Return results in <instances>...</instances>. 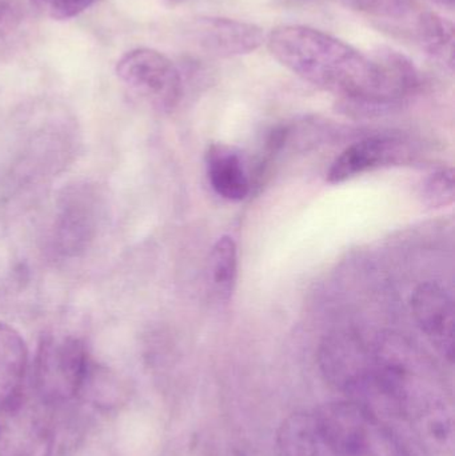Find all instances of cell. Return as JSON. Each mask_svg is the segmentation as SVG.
Segmentation results:
<instances>
[{"mask_svg": "<svg viewBox=\"0 0 455 456\" xmlns=\"http://www.w3.org/2000/svg\"><path fill=\"white\" fill-rule=\"evenodd\" d=\"M409 157L403 142L392 138H369L347 147L331 165L328 182L344 183L369 171L397 165Z\"/></svg>", "mask_w": 455, "mask_h": 456, "instance_id": "obj_10", "label": "cell"}, {"mask_svg": "<svg viewBox=\"0 0 455 456\" xmlns=\"http://www.w3.org/2000/svg\"><path fill=\"white\" fill-rule=\"evenodd\" d=\"M16 15L15 2L13 0H0V31L7 28Z\"/></svg>", "mask_w": 455, "mask_h": 456, "instance_id": "obj_19", "label": "cell"}, {"mask_svg": "<svg viewBox=\"0 0 455 456\" xmlns=\"http://www.w3.org/2000/svg\"><path fill=\"white\" fill-rule=\"evenodd\" d=\"M320 366L326 380L350 401L365 404L373 383V351L360 338L337 334L323 342Z\"/></svg>", "mask_w": 455, "mask_h": 456, "instance_id": "obj_6", "label": "cell"}, {"mask_svg": "<svg viewBox=\"0 0 455 456\" xmlns=\"http://www.w3.org/2000/svg\"><path fill=\"white\" fill-rule=\"evenodd\" d=\"M278 447L283 456H334L326 444L314 412H297L280 425Z\"/></svg>", "mask_w": 455, "mask_h": 456, "instance_id": "obj_13", "label": "cell"}, {"mask_svg": "<svg viewBox=\"0 0 455 456\" xmlns=\"http://www.w3.org/2000/svg\"><path fill=\"white\" fill-rule=\"evenodd\" d=\"M417 35L422 48L443 66L454 67V27L448 19L435 12L419 13Z\"/></svg>", "mask_w": 455, "mask_h": 456, "instance_id": "obj_14", "label": "cell"}, {"mask_svg": "<svg viewBox=\"0 0 455 456\" xmlns=\"http://www.w3.org/2000/svg\"><path fill=\"white\" fill-rule=\"evenodd\" d=\"M96 0H31L43 15L55 20H67L85 12Z\"/></svg>", "mask_w": 455, "mask_h": 456, "instance_id": "obj_18", "label": "cell"}, {"mask_svg": "<svg viewBox=\"0 0 455 456\" xmlns=\"http://www.w3.org/2000/svg\"><path fill=\"white\" fill-rule=\"evenodd\" d=\"M167 2H170V3H179V2H183V0H167Z\"/></svg>", "mask_w": 455, "mask_h": 456, "instance_id": "obj_21", "label": "cell"}, {"mask_svg": "<svg viewBox=\"0 0 455 456\" xmlns=\"http://www.w3.org/2000/svg\"><path fill=\"white\" fill-rule=\"evenodd\" d=\"M422 202L430 208L451 206L455 200L453 168H443L425 179L421 187Z\"/></svg>", "mask_w": 455, "mask_h": 456, "instance_id": "obj_16", "label": "cell"}, {"mask_svg": "<svg viewBox=\"0 0 455 456\" xmlns=\"http://www.w3.org/2000/svg\"><path fill=\"white\" fill-rule=\"evenodd\" d=\"M208 181L214 191L230 202H240L250 192L242 158L232 147L214 144L206 157Z\"/></svg>", "mask_w": 455, "mask_h": 456, "instance_id": "obj_12", "label": "cell"}, {"mask_svg": "<svg viewBox=\"0 0 455 456\" xmlns=\"http://www.w3.org/2000/svg\"><path fill=\"white\" fill-rule=\"evenodd\" d=\"M411 313L433 347L446 361L454 358V305L443 286L422 283L411 295Z\"/></svg>", "mask_w": 455, "mask_h": 456, "instance_id": "obj_8", "label": "cell"}, {"mask_svg": "<svg viewBox=\"0 0 455 456\" xmlns=\"http://www.w3.org/2000/svg\"><path fill=\"white\" fill-rule=\"evenodd\" d=\"M103 219V200L91 184L64 190L56 205L53 226V249L63 257H77L88 251Z\"/></svg>", "mask_w": 455, "mask_h": 456, "instance_id": "obj_5", "label": "cell"}, {"mask_svg": "<svg viewBox=\"0 0 455 456\" xmlns=\"http://www.w3.org/2000/svg\"><path fill=\"white\" fill-rule=\"evenodd\" d=\"M432 2L443 5V7H451L454 4V0H432Z\"/></svg>", "mask_w": 455, "mask_h": 456, "instance_id": "obj_20", "label": "cell"}, {"mask_svg": "<svg viewBox=\"0 0 455 456\" xmlns=\"http://www.w3.org/2000/svg\"><path fill=\"white\" fill-rule=\"evenodd\" d=\"M117 75L134 95L160 112H170L183 95L175 64L159 51L135 48L118 61Z\"/></svg>", "mask_w": 455, "mask_h": 456, "instance_id": "obj_4", "label": "cell"}, {"mask_svg": "<svg viewBox=\"0 0 455 456\" xmlns=\"http://www.w3.org/2000/svg\"><path fill=\"white\" fill-rule=\"evenodd\" d=\"M314 415L334 456H409L382 417L357 402L323 404Z\"/></svg>", "mask_w": 455, "mask_h": 456, "instance_id": "obj_2", "label": "cell"}, {"mask_svg": "<svg viewBox=\"0 0 455 456\" xmlns=\"http://www.w3.org/2000/svg\"><path fill=\"white\" fill-rule=\"evenodd\" d=\"M210 273L219 297L224 300L230 299L234 292L238 273L237 244L230 236H222L214 244L210 254Z\"/></svg>", "mask_w": 455, "mask_h": 456, "instance_id": "obj_15", "label": "cell"}, {"mask_svg": "<svg viewBox=\"0 0 455 456\" xmlns=\"http://www.w3.org/2000/svg\"><path fill=\"white\" fill-rule=\"evenodd\" d=\"M85 342L74 335L50 334L42 338L34 361V388L45 406H59L77 399L91 375Z\"/></svg>", "mask_w": 455, "mask_h": 456, "instance_id": "obj_3", "label": "cell"}, {"mask_svg": "<svg viewBox=\"0 0 455 456\" xmlns=\"http://www.w3.org/2000/svg\"><path fill=\"white\" fill-rule=\"evenodd\" d=\"M347 7L377 18H405L411 8V0H344Z\"/></svg>", "mask_w": 455, "mask_h": 456, "instance_id": "obj_17", "label": "cell"}, {"mask_svg": "<svg viewBox=\"0 0 455 456\" xmlns=\"http://www.w3.org/2000/svg\"><path fill=\"white\" fill-rule=\"evenodd\" d=\"M191 34L199 50L216 58L248 55L264 42V31L256 24L214 16L198 19Z\"/></svg>", "mask_w": 455, "mask_h": 456, "instance_id": "obj_9", "label": "cell"}, {"mask_svg": "<svg viewBox=\"0 0 455 456\" xmlns=\"http://www.w3.org/2000/svg\"><path fill=\"white\" fill-rule=\"evenodd\" d=\"M28 351L20 332L0 322V414L20 398Z\"/></svg>", "mask_w": 455, "mask_h": 456, "instance_id": "obj_11", "label": "cell"}, {"mask_svg": "<svg viewBox=\"0 0 455 456\" xmlns=\"http://www.w3.org/2000/svg\"><path fill=\"white\" fill-rule=\"evenodd\" d=\"M267 47L297 77L353 104L386 107L408 98L419 85L416 66L400 51L381 48L366 56L312 27H277Z\"/></svg>", "mask_w": 455, "mask_h": 456, "instance_id": "obj_1", "label": "cell"}, {"mask_svg": "<svg viewBox=\"0 0 455 456\" xmlns=\"http://www.w3.org/2000/svg\"><path fill=\"white\" fill-rule=\"evenodd\" d=\"M53 428L42 410L19 398L0 414V456L53 455Z\"/></svg>", "mask_w": 455, "mask_h": 456, "instance_id": "obj_7", "label": "cell"}]
</instances>
